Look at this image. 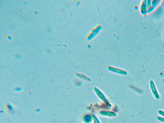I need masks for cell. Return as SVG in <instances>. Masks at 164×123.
<instances>
[{"mask_svg": "<svg viewBox=\"0 0 164 123\" xmlns=\"http://www.w3.org/2000/svg\"><path fill=\"white\" fill-rule=\"evenodd\" d=\"M94 89L96 94L102 101H103L105 103H108V100H107L105 95L99 89H98L97 87H94Z\"/></svg>", "mask_w": 164, "mask_h": 123, "instance_id": "cell-1", "label": "cell"}, {"mask_svg": "<svg viewBox=\"0 0 164 123\" xmlns=\"http://www.w3.org/2000/svg\"><path fill=\"white\" fill-rule=\"evenodd\" d=\"M108 70L114 73L120 74V75H126L127 74V72L122 69L116 68L112 66H109L108 67Z\"/></svg>", "mask_w": 164, "mask_h": 123, "instance_id": "cell-2", "label": "cell"}, {"mask_svg": "<svg viewBox=\"0 0 164 123\" xmlns=\"http://www.w3.org/2000/svg\"><path fill=\"white\" fill-rule=\"evenodd\" d=\"M100 114L102 116L108 117H115L117 116V114L115 112L108 111H102L100 112Z\"/></svg>", "mask_w": 164, "mask_h": 123, "instance_id": "cell-3", "label": "cell"}, {"mask_svg": "<svg viewBox=\"0 0 164 123\" xmlns=\"http://www.w3.org/2000/svg\"><path fill=\"white\" fill-rule=\"evenodd\" d=\"M76 75L77 77L82 79L89 82L91 81V80L90 78L83 74L77 73H76Z\"/></svg>", "mask_w": 164, "mask_h": 123, "instance_id": "cell-4", "label": "cell"}, {"mask_svg": "<svg viewBox=\"0 0 164 123\" xmlns=\"http://www.w3.org/2000/svg\"><path fill=\"white\" fill-rule=\"evenodd\" d=\"M83 120L86 123H91L93 120V116L90 114H87L84 117Z\"/></svg>", "mask_w": 164, "mask_h": 123, "instance_id": "cell-5", "label": "cell"}, {"mask_svg": "<svg viewBox=\"0 0 164 123\" xmlns=\"http://www.w3.org/2000/svg\"><path fill=\"white\" fill-rule=\"evenodd\" d=\"M93 116V120L94 123H101L98 118L97 117V116L95 115H92Z\"/></svg>", "mask_w": 164, "mask_h": 123, "instance_id": "cell-6", "label": "cell"}, {"mask_svg": "<svg viewBox=\"0 0 164 123\" xmlns=\"http://www.w3.org/2000/svg\"><path fill=\"white\" fill-rule=\"evenodd\" d=\"M6 107L7 109L9 110H12L13 109V107H12V105H10L9 103H7V105H6Z\"/></svg>", "mask_w": 164, "mask_h": 123, "instance_id": "cell-7", "label": "cell"}, {"mask_svg": "<svg viewBox=\"0 0 164 123\" xmlns=\"http://www.w3.org/2000/svg\"><path fill=\"white\" fill-rule=\"evenodd\" d=\"M82 82H81L78 81L77 82V83H76V85L78 86V87H80V86H82Z\"/></svg>", "mask_w": 164, "mask_h": 123, "instance_id": "cell-8", "label": "cell"}, {"mask_svg": "<svg viewBox=\"0 0 164 123\" xmlns=\"http://www.w3.org/2000/svg\"><path fill=\"white\" fill-rule=\"evenodd\" d=\"M158 119L159 120V121H161L164 123V118H162V117H158Z\"/></svg>", "mask_w": 164, "mask_h": 123, "instance_id": "cell-9", "label": "cell"}, {"mask_svg": "<svg viewBox=\"0 0 164 123\" xmlns=\"http://www.w3.org/2000/svg\"><path fill=\"white\" fill-rule=\"evenodd\" d=\"M21 88H16V91L18 92L19 91H21Z\"/></svg>", "mask_w": 164, "mask_h": 123, "instance_id": "cell-10", "label": "cell"}]
</instances>
